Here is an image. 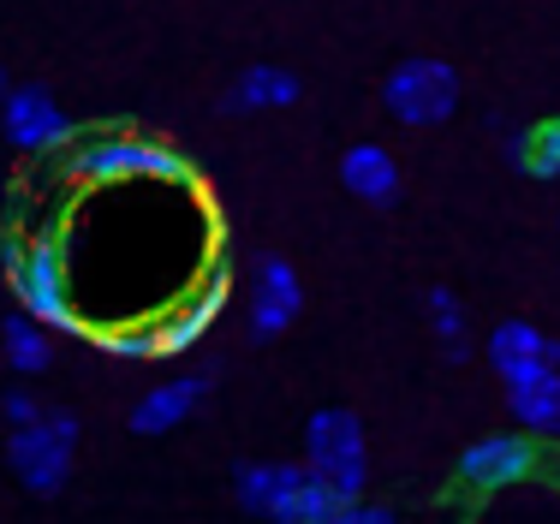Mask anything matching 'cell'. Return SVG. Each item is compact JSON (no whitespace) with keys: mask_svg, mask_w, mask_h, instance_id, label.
<instances>
[{"mask_svg":"<svg viewBox=\"0 0 560 524\" xmlns=\"http://www.w3.org/2000/svg\"><path fill=\"white\" fill-rule=\"evenodd\" d=\"M66 179L72 185H119V179H150V185H197V167L185 150L143 131H102V138L66 143Z\"/></svg>","mask_w":560,"mask_h":524,"instance_id":"1","label":"cell"},{"mask_svg":"<svg viewBox=\"0 0 560 524\" xmlns=\"http://www.w3.org/2000/svg\"><path fill=\"white\" fill-rule=\"evenodd\" d=\"M0 268H7V287L19 299V311H31L48 334H78L84 328V311L72 304V280H66V245L60 233H36L19 238V226L0 245Z\"/></svg>","mask_w":560,"mask_h":524,"instance_id":"2","label":"cell"},{"mask_svg":"<svg viewBox=\"0 0 560 524\" xmlns=\"http://www.w3.org/2000/svg\"><path fill=\"white\" fill-rule=\"evenodd\" d=\"M346 501L352 494L328 489L311 465H280V459H257L238 471V506L257 519H280V524H346Z\"/></svg>","mask_w":560,"mask_h":524,"instance_id":"3","label":"cell"},{"mask_svg":"<svg viewBox=\"0 0 560 524\" xmlns=\"http://www.w3.org/2000/svg\"><path fill=\"white\" fill-rule=\"evenodd\" d=\"M78 459V418L72 411H43L36 423H19L7 435V465L19 489L31 494H60Z\"/></svg>","mask_w":560,"mask_h":524,"instance_id":"4","label":"cell"},{"mask_svg":"<svg viewBox=\"0 0 560 524\" xmlns=\"http://www.w3.org/2000/svg\"><path fill=\"white\" fill-rule=\"evenodd\" d=\"M382 107L399 126H442L459 107V72L447 60H430V54L399 60L388 72V84H382Z\"/></svg>","mask_w":560,"mask_h":524,"instance_id":"5","label":"cell"},{"mask_svg":"<svg viewBox=\"0 0 560 524\" xmlns=\"http://www.w3.org/2000/svg\"><path fill=\"white\" fill-rule=\"evenodd\" d=\"M304 465L340 494H364V477H370V459H364V423L352 411H316L304 423Z\"/></svg>","mask_w":560,"mask_h":524,"instance_id":"6","label":"cell"},{"mask_svg":"<svg viewBox=\"0 0 560 524\" xmlns=\"http://www.w3.org/2000/svg\"><path fill=\"white\" fill-rule=\"evenodd\" d=\"M0 131H7V143L24 155H60L66 143L78 138L72 119L60 114V102L48 96L43 84H12L7 90V102H0Z\"/></svg>","mask_w":560,"mask_h":524,"instance_id":"7","label":"cell"},{"mask_svg":"<svg viewBox=\"0 0 560 524\" xmlns=\"http://www.w3.org/2000/svg\"><path fill=\"white\" fill-rule=\"evenodd\" d=\"M299 304H304V287H299V268L287 257H257L250 268V334L257 340H275L299 322Z\"/></svg>","mask_w":560,"mask_h":524,"instance_id":"8","label":"cell"},{"mask_svg":"<svg viewBox=\"0 0 560 524\" xmlns=\"http://www.w3.org/2000/svg\"><path fill=\"white\" fill-rule=\"evenodd\" d=\"M530 471H537L530 435H483V441H471V447L459 453V477L471 482V489H483V494L513 489V482H525Z\"/></svg>","mask_w":560,"mask_h":524,"instance_id":"9","label":"cell"},{"mask_svg":"<svg viewBox=\"0 0 560 524\" xmlns=\"http://www.w3.org/2000/svg\"><path fill=\"white\" fill-rule=\"evenodd\" d=\"M489 364H495L501 382H530V375L560 364V346L537 328V322H501V328L489 334Z\"/></svg>","mask_w":560,"mask_h":524,"instance_id":"10","label":"cell"},{"mask_svg":"<svg viewBox=\"0 0 560 524\" xmlns=\"http://www.w3.org/2000/svg\"><path fill=\"white\" fill-rule=\"evenodd\" d=\"M340 185L370 209H394L399 203V161L382 143H352L340 155Z\"/></svg>","mask_w":560,"mask_h":524,"instance_id":"11","label":"cell"},{"mask_svg":"<svg viewBox=\"0 0 560 524\" xmlns=\"http://www.w3.org/2000/svg\"><path fill=\"white\" fill-rule=\"evenodd\" d=\"M203 375H179V382H155L150 394L131 406V435H167V429H179L185 418H191L197 406H203Z\"/></svg>","mask_w":560,"mask_h":524,"instance_id":"12","label":"cell"},{"mask_svg":"<svg viewBox=\"0 0 560 524\" xmlns=\"http://www.w3.org/2000/svg\"><path fill=\"white\" fill-rule=\"evenodd\" d=\"M221 287H226V280H221V268H215V275H209L197 292H185V304H179V311H173L167 322H155V340H162V358H179L185 346H197V340L209 334V322L221 316V299H226Z\"/></svg>","mask_w":560,"mask_h":524,"instance_id":"13","label":"cell"},{"mask_svg":"<svg viewBox=\"0 0 560 524\" xmlns=\"http://www.w3.org/2000/svg\"><path fill=\"white\" fill-rule=\"evenodd\" d=\"M292 102H299V78L287 66H250L221 96V114H269V107H292Z\"/></svg>","mask_w":560,"mask_h":524,"instance_id":"14","label":"cell"},{"mask_svg":"<svg viewBox=\"0 0 560 524\" xmlns=\"http://www.w3.org/2000/svg\"><path fill=\"white\" fill-rule=\"evenodd\" d=\"M506 411L530 435H560V364L530 375V382H506Z\"/></svg>","mask_w":560,"mask_h":524,"instance_id":"15","label":"cell"},{"mask_svg":"<svg viewBox=\"0 0 560 524\" xmlns=\"http://www.w3.org/2000/svg\"><path fill=\"white\" fill-rule=\"evenodd\" d=\"M0 340H7V364L19 375H43L48 364H55V340H48V328L31 311L12 316L7 328H0Z\"/></svg>","mask_w":560,"mask_h":524,"instance_id":"16","label":"cell"},{"mask_svg":"<svg viewBox=\"0 0 560 524\" xmlns=\"http://www.w3.org/2000/svg\"><path fill=\"white\" fill-rule=\"evenodd\" d=\"M506 155H513V167H525L530 179H560V119H542V126L518 131V138L506 143Z\"/></svg>","mask_w":560,"mask_h":524,"instance_id":"17","label":"cell"},{"mask_svg":"<svg viewBox=\"0 0 560 524\" xmlns=\"http://www.w3.org/2000/svg\"><path fill=\"white\" fill-rule=\"evenodd\" d=\"M423 311H430V328H435V340H442V358L447 364H465V358H471V340H465L459 299H453L447 287H430L423 292Z\"/></svg>","mask_w":560,"mask_h":524,"instance_id":"18","label":"cell"},{"mask_svg":"<svg viewBox=\"0 0 560 524\" xmlns=\"http://www.w3.org/2000/svg\"><path fill=\"white\" fill-rule=\"evenodd\" d=\"M0 418H7V429H19V423L43 418V406H36L31 387H7V394H0Z\"/></svg>","mask_w":560,"mask_h":524,"instance_id":"19","label":"cell"},{"mask_svg":"<svg viewBox=\"0 0 560 524\" xmlns=\"http://www.w3.org/2000/svg\"><path fill=\"white\" fill-rule=\"evenodd\" d=\"M7 90H12V78H7V66H0V102H7Z\"/></svg>","mask_w":560,"mask_h":524,"instance_id":"20","label":"cell"}]
</instances>
